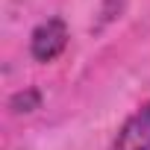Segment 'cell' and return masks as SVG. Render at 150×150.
Here are the masks:
<instances>
[{"label": "cell", "mask_w": 150, "mask_h": 150, "mask_svg": "<svg viewBox=\"0 0 150 150\" xmlns=\"http://www.w3.org/2000/svg\"><path fill=\"white\" fill-rule=\"evenodd\" d=\"M68 47V27L62 18H44L30 35V53L35 62H53Z\"/></svg>", "instance_id": "6da1fadb"}, {"label": "cell", "mask_w": 150, "mask_h": 150, "mask_svg": "<svg viewBox=\"0 0 150 150\" xmlns=\"http://www.w3.org/2000/svg\"><path fill=\"white\" fill-rule=\"evenodd\" d=\"M109 150H150V103H144L124 121Z\"/></svg>", "instance_id": "7a4b0ae2"}, {"label": "cell", "mask_w": 150, "mask_h": 150, "mask_svg": "<svg viewBox=\"0 0 150 150\" xmlns=\"http://www.w3.org/2000/svg\"><path fill=\"white\" fill-rule=\"evenodd\" d=\"M38 100H41L38 91H35V88H27V91H18L9 106H12L15 112H33V109H38Z\"/></svg>", "instance_id": "3957f363"}]
</instances>
